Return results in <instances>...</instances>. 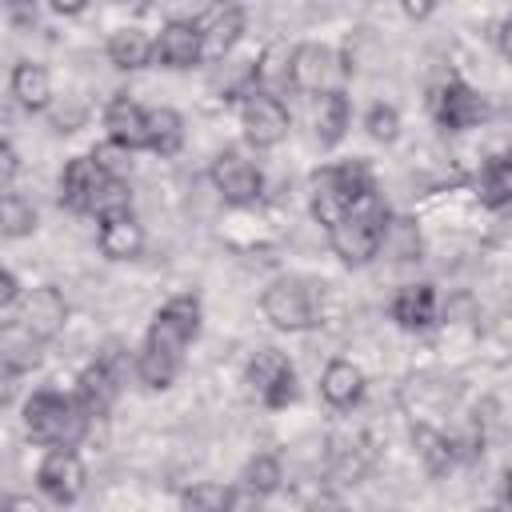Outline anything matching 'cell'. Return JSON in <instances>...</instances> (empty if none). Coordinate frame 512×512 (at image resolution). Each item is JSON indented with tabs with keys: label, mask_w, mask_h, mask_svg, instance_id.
I'll return each instance as SVG.
<instances>
[{
	"label": "cell",
	"mask_w": 512,
	"mask_h": 512,
	"mask_svg": "<svg viewBox=\"0 0 512 512\" xmlns=\"http://www.w3.org/2000/svg\"><path fill=\"white\" fill-rule=\"evenodd\" d=\"M92 420L96 416L68 392L40 388L24 400V432L44 448H76L88 436Z\"/></svg>",
	"instance_id": "cell-1"
},
{
	"label": "cell",
	"mask_w": 512,
	"mask_h": 512,
	"mask_svg": "<svg viewBox=\"0 0 512 512\" xmlns=\"http://www.w3.org/2000/svg\"><path fill=\"white\" fill-rule=\"evenodd\" d=\"M388 204L380 192L364 196L340 224L328 228V244L332 252L344 260V264H368L372 256H380V236H384V224H388Z\"/></svg>",
	"instance_id": "cell-2"
},
{
	"label": "cell",
	"mask_w": 512,
	"mask_h": 512,
	"mask_svg": "<svg viewBox=\"0 0 512 512\" xmlns=\"http://www.w3.org/2000/svg\"><path fill=\"white\" fill-rule=\"evenodd\" d=\"M260 308L268 316L272 328L280 332H304L312 324H320V304H316V292L308 280H296V276H280L264 288L260 296Z\"/></svg>",
	"instance_id": "cell-3"
},
{
	"label": "cell",
	"mask_w": 512,
	"mask_h": 512,
	"mask_svg": "<svg viewBox=\"0 0 512 512\" xmlns=\"http://www.w3.org/2000/svg\"><path fill=\"white\" fill-rule=\"evenodd\" d=\"M196 332H200V300L188 296V292H180V296H172V300L160 304V312L148 324L144 344L156 348V352H168V356H180L184 360V348L196 340Z\"/></svg>",
	"instance_id": "cell-4"
},
{
	"label": "cell",
	"mask_w": 512,
	"mask_h": 512,
	"mask_svg": "<svg viewBox=\"0 0 512 512\" xmlns=\"http://www.w3.org/2000/svg\"><path fill=\"white\" fill-rule=\"evenodd\" d=\"M208 180H212L216 196H220L224 204H236V208H248V204H256V200L264 196V172H260V164H252V160H248L244 152H236V148H224V152L212 160Z\"/></svg>",
	"instance_id": "cell-5"
},
{
	"label": "cell",
	"mask_w": 512,
	"mask_h": 512,
	"mask_svg": "<svg viewBox=\"0 0 512 512\" xmlns=\"http://www.w3.org/2000/svg\"><path fill=\"white\" fill-rule=\"evenodd\" d=\"M244 384L260 396V404L264 408H288L292 400H296V372H292V364H288V356L284 352H276V348H256L252 352V360H248V368H244Z\"/></svg>",
	"instance_id": "cell-6"
},
{
	"label": "cell",
	"mask_w": 512,
	"mask_h": 512,
	"mask_svg": "<svg viewBox=\"0 0 512 512\" xmlns=\"http://www.w3.org/2000/svg\"><path fill=\"white\" fill-rule=\"evenodd\" d=\"M340 76H348V64L340 52H332L328 44H296L292 48V88L296 92H340Z\"/></svg>",
	"instance_id": "cell-7"
},
{
	"label": "cell",
	"mask_w": 512,
	"mask_h": 512,
	"mask_svg": "<svg viewBox=\"0 0 512 512\" xmlns=\"http://www.w3.org/2000/svg\"><path fill=\"white\" fill-rule=\"evenodd\" d=\"M428 104H432L436 124L448 128V132H468V128H480V124L488 120V100H484L472 84H464V80H456V76H448V80L428 96Z\"/></svg>",
	"instance_id": "cell-8"
},
{
	"label": "cell",
	"mask_w": 512,
	"mask_h": 512,
	"mask_svg": "<svg viewBox=\"0 0 512 512\" xmlns=\"http://www.w3.org/2000/svg\"><path fill=\"white\" fill-rule=\"evenodd\" d=\"M240 128L248 136V144L256 148H276L288 128H292V116L284 108L280 96H268V92H252L240 100Z\"/></svg>",
	"instance_id": "cell-9"
},
{
	"label": "cell",
	"mask_w": 512,
	"mask_h": 512,
	"mask_svg": "<svg viewBox=\"0 0 512 512\" xmlns=\"http://www.w3.org/2000/svg\"><path fill=\"white\" fill-rule=\"evenodd\" d=\"M8 320L24 324L44 344V340H52V336L64 332V324H68V300H64V292L56 284H36V288L24 292L16 316H8Z\"/></svg>",
	"instance_id": "cell-10"
},
{
	"label": "cell",
	"mask_w": 512,
	"mask_h": 512,
	"mask_svg": "<svg viewBox=\"0 0 512 512\" xmlns=\"http://www.w3.org/2000/svg\"><path fill=\"white\" fill-rule=\"evenodd\" d=\"M84 480H88V472H84V460L76 456V448H48V456L40 460V468H36V484H40V492L52 500V504H72L80 492H84Z\"/></svg>",
	"instance_id": "cell-11"
},
{
	"label": "cell",
	"mask_w": 512,
	"mask_h": 512,
	"mask_svg": "<svg viewBox=\"0 0 512 512\" xmlns=\"http://www.w3.org/2000/svg\"><path fill=\"white\" fill-rule=\"evenodd\" d=\"M104 180H112V176H104L92 156H72V160L64 164L60 188H56L60 208L80 212V216H92V200H96V192L104 188Z\"/></svg>",
	"instance_id": "cell-12"
},
{
	"label": "cell",
	"mask_w": 512,
	"mask_h": 512,
	"mask_svg": "<svg viewBox=\"0 0 512 512\" xmlns=\"http://www.w3.org/2000/svg\"><path fill=\"white\" fill-rule=\"evenodd\" d=\"M204 60V36L196 20H168L156 32V64L164 68H192Z\"/></svg>",
	"instance_id": "cell-13"
},
{
	"label": "cell",
	"mask_w": 512,
	"mask_h": 512,
	"mask_svg": "<svg viewBox=\"0 0 512 512\" xmlns=\"http://www.w3.org/2000/svg\"><path fill=\"white\" fill-rule=\"evenodd\" d=\"M104 128H108V140L136 152V148H148V108H140L132 96H112L108 108H104Z\"/></svg>",
	"instance_id": "cell-14"
},
{
	"label": "cell",
	"mask_w": 512,
	"mask_h": 512,
	"mask_svg": "<svg viewBox=\"0 0 512 512\" xmlns=\"http://www.w3.org/2000/svg\"><path fill=\"white\" fill-rule=\"evenodd\" d=\"M388 312H392V320H396L400 328L424 332V328H432V324L440 320V296H436V288L424 284V280H420V284H404V288H396Z\"/></svg>",
	"instance_id": "cell-15"
},
{
	"label": "cell",
	"mask_w": 512,
	"mask_h": 512,
	"mask_svg": "<svg viewBox=\"0 0 512 512\" xmlns=\"http://www.w3.org/2000/svg\"><path fill=\"white\" fill-rule=\"evenodd\" d=\"M308 208H312V220L324 224V228L340 224V220L352 212V200L344 196V188H340V180H336V164L316 168V172L308 176Z\"/></svg>",
	"instance_id": "cell-16"
},
{
	"label": "cell",
	"mask_w": 512,
	"mask_h": 512,
	"mask_svg": "<svg viewBox=\"0 0 512 512\" xmlns=\"http://www.w3.org/2000/svg\"><path fill=\"white\" fill-rule=\"evenodd\" d=\"M200 36H204V56L208 60H224L228 56V48L240 40V32H244V8L240 4H216V8H208L200 20Z\"/></svg>",
	"instance_id": "cell-17"
},
{
	"label": "cell",
	"mask_w": 512,
	"mask_h": 512,
	"mask_svg": "<svg viewBox=\"0 0 512 512\" xmlns=\"http://www.w3.org/2000/svg\"><path fill=\"white\" fill-rule=\"evenodd\" d=\"M472 188H476V200L492 212L500 208H512V152H496L488 156L476 176H472Z\"/></svg>",
	"instance_id": "cell-18"
},
{
	"label": "cell",
	"mask_w": 512,
	"mask_h": 512,
	"mask_svg": "<svg viewBox=\"0 0 512 512\" xmlns=\"http://www.w3.org/2000/svg\"><path fill=\"white\" fill-rule=\"evenodd\" d=\"M0 364H4V376H24L40 364V340L16 320H4L0 328Z\"/></svg>",
	"instance_id": "cell-19"
},
{
	"label": "cell",
	"mask_w": 512,
	"mask_h": 512,
	"mask_svg": "<svg viewBox=\"0 0 512 512\" xmlns=\"http://www.w3.org/2000/svg\"><path fill=\"white\" fill-rule=\"evenodd\" d=\"M108 60L116 64V68H124V72H136V68H144V64H152L156 60V36H148L144 28H136V24H128V28H116L112 36H108Z\"/></svg>",
	"instance_id": "cell-20"
},
{
	"label": "cell",
	"mask_w": 512,
	"mask_h": 512,
	"mask_svg": "<svg viewBox=\"0 0 512 512\" xmlns=\"http://www.w3.org/2000/svg\"><path fill=\"white\" fill-rule=\"evenodd\" d=\"M252 76H256V92L280 96L284 88H292V48L284 40H272L260 48V56L252 60Z\"/></svg>",
	"instance_id": "cell-21"
},
{
	"label": "cell",
	"mask_w": 512,
	"mask_h": 512,
	"mask_svg": "<svg viewBox=\"0 0 512 512\" xmlns=\"http://www.w3.org/2000/svg\"><path fill=\"white\" fill-rule=\"evenodd\" d=\"M8 88H12V100H16L20 108H28V112H44V108L52 104V76H48V68L36 64V60H20V64L12 68Z\"/></svg>",
	"instance_id": "cell-22"
},
{
	"label": "cell",
	"mask_w": 512,
	"mask_h": 512,
	"mask_svg": "<svg viewBox=\"0 0 512 512\" xmlns=\"http://www.w3.org/2000/svg\"><path fill=\"white\" fill-rule=\"evenodd\" d=\"M348 124H352V108H348L344 88L316 96V104H312V132H316V140H320L324 148L340 144L344 132H348Z\"/></svg>",
	"instance_id": "cell-23"
},
{
	"label": "cell",
	"mask_w": 512,
	"mask_h": 512,
	"mask_svg": "<svg viewBox=\"0 0 512 512\" xmlns=\"http://www.w3.org/2000/svg\"><path fill=\"white\" fill-rule=\"evenodd\" d=\"M320 396H324L332 408H352V404L364 396V372H360V364H352V360H332V364L320 372Z\"/></svg>",
	"instance_id": "cell-24"
},
{
	"label": "cell",
	"mask_w": 512,
	"mask_h": 512,
	"mask_svg": "<svg viewBox=\"0 0 512 512\" xmlns=\"http://www.w3.org/2000/svg\"><path fill=\"white\" fill-rule=\"evenodd\" d=\"M96 244H100V252H104L108 260H132V256H140V248H144V224H140L136 216L104 220Z\"/></svg>",
	"instance_id": "cell-25"
},
{
	"label": "cell",
	"mask_w": 512,
	"mask_h": 512,
	"mask_svg": "<svg viewBox=\"0 0 512 512\" xmlns=\"http://www.w3.org/2000/svg\"><path fill=\"white\" fill-rule=\"evenodd\" d=\"M412 444H416V456L424 460V468H428L432 476H444V472L460 460L456 440H452L448 432L432 428V424H412Z\"/></svg>",
	"instance_id": "cell-26"
},
{
	"label": "cell",
	"mask_w": 512,
	"mask_h": 512,
	"mask_svg": "<svg viewBox=\"0 0 512 512\" xmlns=\"http://www.w3.org/2000/svg\"><path fill=\"white\" fill-rule=\"evenodd\" d=\"M92 416H108L112 412V404H116V396H120V384L92 360L80 376H76V392H72Z\"/></svg>",
	"instance_id": "cell-27"
},
{
	"label": "cell",
	"mask_w": 512,
	"mask_h": 512,
	"mask_svg": "<svg viewBox=\"0 0 512 512\" xmlns=\"http://www.w3.org/2000/svg\"><path fill=\"white\" fill-rule=\"evenodd\" d=\"M420 248H424V240H420L416 220L412 216H388L384 236H380V252L396 264H408V260H420Z\"/></svg>",
	"instance_id": "cell-28"
},
{
	"label": "cell",
	"mask_w": 512,
	"mask_h": 512,
	"mask_svg": "<svg viewBox=\"0 0 512 512\" xmlns=\"http://www.w3.org/2000/svg\"><path fill=\"white\" fill-rule=\"evenodd\" d=\"M148 148L156 156H176L184 148V120L176 108H148Z\"/></svg>",
	"instance_id": "cell-29"
},
{
	"label": "cell",
	"mask_w": 512,
	"mask_h": 512,
	"mask_svg": "<svg viewBox=\"0 0 512 512\" xmlns=\"http://www.w3.org/2000/svg\"><path fill=\"white\" fill-rule=\"evenodd\" d=\"M180 372V356H168V352H156V348H140L136 352V380L148 384V388H168Z\"/></svg>",
	"instance_id": "cell-30"
},
{
	"label": "cell",
	"mask_w": 512,
	"mask_h": 512,
	"mask_svg": "<svg viewBox=\"0 0 512 512\" xmlns=\"http://www.w3.org/2000/svg\"><path fill=\"white\" fill-rule=\"evenodd\" d=\"M240 480H244V488L260 492V496H272V492L284 484V464H280V456H272V452H256V456L244 464Z\"/></svg>",
	"instance_id": "cell-31"
},
{
	"label": "cell",
	"mask_w": 512,
	"mask_h": 512,
	"mask_svg": "<svg viewBox=\"0 0 512 512\" xmlns=\"http://www.w3.org/2000/svg\"><path fill=\"white\" fill-rule=\"evenodd\" d=\"M0 232H4L8 240L32 236V232H36V208H32V200H24L20 192H4V204H0Z\"/></svg>",
	"instance_id": "cell-32"
},
{
	"label": "cell",
	"mask_w": 512,
	"mask_h": 512,
	"mask_svg": "<svg viewBox=\"0 0 512 512\" xmlns=\"http://www.w3.org/2000/svg\"><path fill=\"white\" fill-rule=\"evenodd\" d=\"M92 216L100 224L116 220V216H132V188H128V180H104V188L92 200Z\"/></svg>",
	"instance_id": "cell-33"
},
{
	"label": "cell",
	"mask_w": 512,
	"mask_h": 512,
	"mask_svg": "<svg viewBox=\"0 0 512 512\" xmlns=\"http://www.w3.org/2000/svg\"><path fill=\"white\" fill-rule=\"evenodd\" d=\"M96 364L124 388L132 376H136V352L124 344V340H104L100 344V352H96Z\"/></svg>",
	"instance_id": "cell-34"
},
{
	"label": "cell",
	"mask_w": 512,
	"mask_h": 512,
	"mask_svg": "<svg viewBox=\"0 0 512 512\" xmlns=\"http://www.w3.org/2000/svg\"><path fill=\"white\" fill-rule=\"evenodd\" d=\"M364 128H368V136H372V140H380V144H392V140L400 136V112H396L392 104L376 100V104L364 112Z\"/></svg>",
	"instance_id": "cell-35"
},
{
	"label": "cell",
	"mask_w": 512,
	"mask_h": 512,
	"mask_svg": "<svg viewBox=\"0 0 512 512\" xmlns=\"http://www.w3.org/2000/svg\"><path fill=\"white\" fill-rule=\"evenodd\" d=\"M92 160H96V164H100V172H104V176H112V180H124V172L132 168V152H128V148H120V144H112V140L96 144V148H92Z\"/></svg>",
	"instance_id": "cell-36"
},
{
	"label": "cell",
	"mask_w": 512,
	"mask_h": 512,
	"mask_svg": "<svg viewBox=\"0 0 512 512\" xmlns=\"http://www.w3.org/2000/svg\"><path fill=\"white\" fill-rule=\"evenodd\" d=\"M180 508L184 512H220L224 508V488L220 484H192L188 492H184V500H180Z\"/></svg>",
	"instance_id": "cell-37"
},
{
	"label": "cell",
	"mask_w": 512,
	"mask_h": 512,
	"mask_svg": "<svg viewBox=\"0 0 512 512\" xmlns=\"http://www.w3.org/2000/svg\"><path fill=\"white\" fill-rule=\"evenodd\" d=\"M220 512H264V496L244 488V484H236V488L224 492V508Z\"/></svg>",
	"instance_id": "cell-38"
},
{
	"label": "cell",
	"mask_w": 512,
	"mask_h": 512,
	"mask_svg": "<svg viewBox=\"0 0 512 512\" xmlns=\"http://www.w3.org/2000/svg\"><path fill=\"white\" fill-rule=\"evenodd\" d=\"M80 120H84V104H80V100H68V104H60V108H52V128H56V132H76Z\"/></svg>",
	"instance_id": "cell-39"
},
{
	"label": "cell",
	"mask_w": 512,
	"mask_h": 512,
	"mask_svg": "<svg viewBox=\"0 0 512 512\" xmlns=\"http://www.w3.org/2000/svg\"><path fill=\"white\" fill-rule=\"evenodd\" d=\"M16 172H20V156H16V144H12V140H4V144H0V184H4V192H12V180H16Z\"/></svg>",
	"instance_id": "cell-40"
},
{
	"label": "cell",
	"mask_w": 512,
	"mask_h": 512,
	"mask_svg": "<svg viewBox=\"0 0 512 512\" xmlns=\"http://www.w3.org/2000/svg\"><path fill=\"white\" fill-rule=\"evenodd\" d=\"M304 512H352L336 492H316L308 504H304Z\"/></svg>",
	"instance_id": "cell-41"
},
{
	"label": "cell",
	"mask_w": 512,
	"mask_h": 512,
	"mask_svg": "<svg viewBox=\"0 0 512 512\" xmlns=\"http://www.w3.org/2000/svg\"><path fill=\"white\" fill-rule=\"evenodd\" d=\"M8 20L16 24V28H28V24H36V8L32 4H8Z\"/></svg>",
	"instance_id": "cell-42"
},
{
	"label": "cell",
	"mask_w": 512,
	"mask_h": 512,
	"mask_svg": "<svg viewBox=\"0 0 512 512\" xmlns=\"http://www.w3.org/2000/svg\"><path fill=\"white\" fill-rule=\"evenodd\" d=\"M4 512H40V504H36L32 496H8Z\"/></svg>",
	"instance_id": "cell-43"
},
{
	"label": "cell",
	"mask_w": 512,
	"mask_h": 512,
	"mask_svg": "<svg viewBox=\"0 0 512 512\" xmlns=\"http://www.w3.org/2000/svg\"><path fill=\"white\" fill-rule=\"evenodd\" d=\"M496 44H500V52L512 60V16L500 24V32H496Z\"/></svg>",
	"instance_id": "cell-44"
},
{
	"label": "cell",
	"mask_w": 512,
	"mask_h": 512,
	"mask_svg": "<svg viewBox=\"0 0 512 512\" xmlns=\"http://www.w3.org/2000/svg\"><path fill=\"white\" fill-rule=\"evenodd\" d=\"M52 12H60V16H76V12H84V4H80V0H68V4H64V0H56V4H52Z\"/></svg>",
	"instance_id": "cell-45"
},
{
	"label": "cell",
	"mask_w": 512,
	"mask_h": 512,
	"mask_svg": "<svg viewBox=\"0 0 512 512\" xmlns=\"http://www.w3.org/2000/svg\"><path fill=\"white\" fill-rule=\"evenodd\" d=\"M428 12H432V4H404V16L408 20H424Z\"/></svg>",
	"instance_id": "cell-46"
},
{
	"label": "cell",
	"mask_w": 512,
	"mask_h": 512,
	"mask_svg": "<svg viewBox=\"0 0 512 512\" xmlns=\"http://www.w3.org/2000/svg\"><path fill=\"white\" fill-rule=\"evenodd\" d=\"M504 504H508V508H512V468H508V472H504Z\"/></svg>",
	"instance_id": "cell-47"
},
{
	"label": "cell",
	"mask_w": 512,
	"mask_h": 512,
	"mask_svg": "<svg viewBox=\"0 0 512 512\" xmlns=\"http://www.w3.org/2000/svg\"><path fill=\"white\" fill-rule=\"evenodd\" d=\"M488 512H496V508H488Z\"/></svg>",
	"instance_id": "cell-48"
}]
</instances>
